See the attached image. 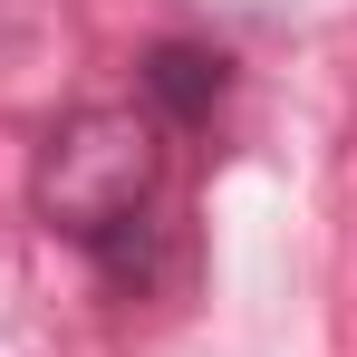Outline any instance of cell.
I'll list each match as a JSON object with an SVG mask.
<instances>
[{"label":"cell","mask_w":357,"mask_h":357,"mask_svg":"<svg viewBox=\"0 0 357 357\" xmlns=\"http://www.w3.org/2000/svg\"><path fill=\"white\" fill-rule=\"evenodd\" d=\"M155 183H165V135H155V116H135V107H77V116H59L49 145H39L29 213L59 241L97 251V241H116L126 222H145Z\"/></svg>","instance_id":"cell-1"},{"label":"cell","mask_w":357,"mask_h":357,"mask_svg":"<svg viewBox=\"0 0 357 357\" xmlns=\"http://www.w3.org/2000/svg\"><path fill=\"white\" fill-rule=\"evenodd\" d=\"M145 97H155L174 126H203L222 107V59L193 49V39H165V49H145Z\"/></svg>","instance_id":"cell-2"}]
</instances>
